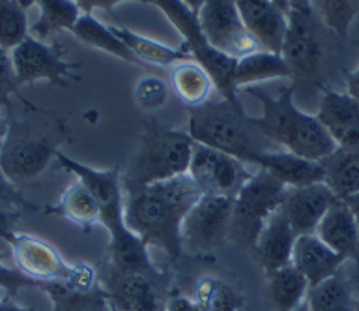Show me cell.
<instances>
[{
	"label": "cell",
	"instance_id": "cell-1",
	"mask_svg": "<svg viewBox=\"0 0 359 311\" xmlns=\"http://www.w3.org/2000/svg\"><path fill=\"white\" fill-rule=\"evenodd\" d=\"M201 190L189 175L126 192V225L148 246L161 248L170 259L184 253L182 223L198 199Z\"/></svg>",
	"mask_w": 359,
	"mask_h": 311
},
{
	"label": "cell",
	"instance_id": "cell-2",
	"mask_svg": "<svg viewBox=\"0 0 359 311\" xmlns=\"http://www.w3.org/2000/svg\"><path fill=\"white\" fill-rule=\"evenodd\" d=\"M294 85L286 86L273 98L260 86H245L247 94L257 98L262 105V117H251V122L269 143L279 145L286 152L320 161L330 156L337 145L316 114L305 113L294 103Z\"/></svg>",
	"mask_w": 359,
	"mask_h": 311
},
{
	"label": "cell",
	"instance_id": "cell-3",
	"mask_svg": "<svg viewBox=\"0 0 359 311\" xmlns=\"http://www.w3.org/2000/svg\"><path fill=\"white\" fill-rule=\"evenodd\" d=\"M187 133L196 145L230 154L243 164H255V159L271 150L269 147L273 145L252 126L241 103L226 98L189 107Z\"/></svg>",
	"mask_w": 359,
	"mask_h": 311
},
{
	"label": "cell",
	"instance_id": "cell-4",
	"mask_svg": "<svg viewBox=\"0 0 359 311\" xmlns=\"http://www.w3.org/2000/svg\"><path fill=\"white\" fill-rule=\"evenodd\" d=\"M195 145L187 131L170 130L156 120H148L140 145L120 175L123 193L187 175Z\"/></svg>",
	"mask_w": 359,
	"mask_h": 311
},
{
	"label": "cell",
	"instance_id": "cell-5",
	"mask_svg": "<svg viewBox=\"0 0 359 311\" xmlns=\"http://www.w3.org/2000/svg\"><path fill=\"white\" fill-rule=\"evenodd\" d=\"M330 36H333L313 10L288 12V32L283 44V58L296 86H318L324 91L330 64Z\"/></svg>",
	"mask_w": 359,
	"mask_h": 311
},
{
	"label": "cell",
	"instance_id": "cell-6",
	"mask_svg": "<svg viewBox=\"0 0 359 311\" xmlns=\"http://www.w3.org/2000/svg\"><path fill=\"white\" fill-rule=\"evenodd\" d=\"M159 10L168 18V21L178 29L185 41V49L193 55L195 62L206 70L217 86L219 94L226 100L238 102V88L234 85V72L238 58L224 55L210 44L202 32L198 18L193 10L185 6L182 0H154Z\"/></svg>",
	"mask_w": 359,
	"mask_h": 311
},
{
	"label": "cell",
	"instance_id": "cell-7",
	"mask_svg": "<svg viewBox=\"0 0 359 311\" xmlns=\"http://www.w3.org/2000/svg\"><path fill=\"white\" fill-rule=\"evenodd\" d=\"M283 193L285 184L268 171L258 169L234 197L229 238L240 246L255 248L264 225L279 209Z\"/></svg>",
	"mask_w": 359,
	"mask_h": 311
},
{
	"label": "cell",
	"instance_id": "cell-8",
	"mask_svg": "<svg viewBox=\"0 0 359 311\" xmlns=\"http://www.w3.org/2000/svg\"><path fill=\"white\" fill-rule=\"evenodd\" d=\"M58 154V139L38 133L22 122L10 120L0 147V167L15 186L38 178Z\"/></svg>",
	"mask_w": 359,
	"mask_h": 311
},
{
	"label": "cell",
	"instance_id": "cell-9",
	"mask_svg": "<svg viewBox=\"0 0 359 311\" xmlns=\"http://www.w3.org/2000/svg\"><path fill=\"white\" fill-rule=\"evenodd\" d=\"M234 199L202 195L182 223V246L193 255L212 253L229 238Z\"/></svg>",
	"mask_w": 359,
	"mask_h": 311
},
{
	"label": "cell",
	"instance_id": "cell-10",
	"mask_svg": "<svg viewBox=\"0 0 359 311\" xmlns=\"http://www.w3.org/2000/svg\"><path fill=\"white\" fill-rule=\"evenodd\" d=\"M187 175L202 195L229 199H234L252 176L243 161L204 145H195L193 148Z\"/></svg>",
	"mask_w": 359,
	"mask_h": 311
},
{
	"label": "cell",
	"instance_id": "cell-11",
	"mask_svg": "<svg viewBox=\"0 0 359 311\" xmlns=\"http://www.w3.org/2000/svg\"><path fill=\"white\" fill-rule=\"evenodd\" d=\"M196 18L210 44L224 55L243 58L260 51L258 41L241 19L236 0H206Z\"/></svg>",
	"mask_w": 359,
	"mask_h": 311
},
{
	"label": "cell",
	"instance_id": "cell-12",
	"mask_svg": "<svg viewBox=\"0 0 359 311\" xmlns=\"http://www.w3.org/2000/svg\"><path fill=\"white\" fill-rule=\"evenodd\" d=\"M11 64L17 85H28L36 81H49L50 85L66 88L69 81L77 79L73 74L79 64L66 62L58 46H47L45 41L28 36L15 49H11Z\"/></svg>",
	"mask_w": 359,
	"mask_h": 311
},
{
	"label": "cell",
	"instance_id": "cell-13",
	"mask_svg": "<svg viewBox=\"0 0 359 311\" xmlns=\"http://www.w3.org/2000/svg\"><path fill=\"white\" fill-rule=\"evenodd\" d=\"M56 161L72 175L77 176V180L83 182L84 186L94 193V197L97 199L101 206V225H105L109 234H116L128 227L126 216H123L126 193H123L122 180H120V171L92 169L88 165L75 161L60 150L56 154Z\"/></svg>",
	"mask_w": 359,
	"mask_h": 311
},
{
	"label": "cell",
	"instance_id": "cell-14",
	"mask_svg": "<svg viewBox=\"0 0 359 311\" xmlns=\"http://www.w3.org/2000/svg\"><path fill=\"white\" fill-rule=\"evenodd\" d=\"M13 265L25 276L38 283H66L75 274L77 265H67L62 255L41 238L15 232L10 240Z\"/></svg>",
	"mask_w": 359,
	"mask_h": 311
},
{
	"label": "cell",
	"instance_id": "cell-15",
	"mask_svg": "<svg viewBox=\"0 0 359 311\" xmlns=\"http://www.w3.org/2000/svg\"><path fill=\"white\" fill-rule=\"evenodd\" d=\"M335 201L337 195L324 182L309 186H292L285 187L279 210L297 237H303L316 232V227Z\"/></svg>",
	"mask_w": 359,
	"mask_h": 311
},
{
	"label": "cell",
	"instance_id": "cell-16",
	"mask_svg": "<svg viewBox=\"0 0 359 311\" xmlns=\"http://www.w3.org/2000/svg\"><path fill=\"white\" fill-rule=\"evenodd\" d=\"M103 291L109 304L120 311H165L161 294H159V277L142 276V274H123L109 266L103 274Z\"/></svg>",
	"mask_w": 359,
	"mask_h": 311
},
{
	"label": "cell",
	"instance_id": "cell-17",
	"mask_svg": "<svg viewBox=\"0 0 359 311\" xmlns=\"http://www.w3.org/2000/svg\"><path fill=\"white\" fill-rule=\"evenodd\" d=\"M316 119L322 122L337 147L359 152V102L348 92L322 91Z\"/></svg>",
	"mask_w": 359,
	"mask_h": 311
},
{
	"label": "cell",
	"instance_id": "cell-18",
	"mask_svg": "<svg viewBox=\"0 0 359 311\" xmlns=\"http://www.w3.org/2000/svg\"><path fill=\"white\" fill-rule=\"evenodd\" d=\"M236 6L260 49L280 55L288 32V12L271 0H236Z\"/></svg>",
	"mask_w": 359,
	"mask_h": 311
},
{
	"label": "cell",
	"instance_id": "cell-19",
	"mask_svg": "<svg viewBox=\"0 0 359 311\" xmlns=\"http://www.w3.org/2000/svg\"><path fill=\"white\" fill-rule=\"evenodd\" d=\"M314 234L335 253L342 255L346 260H355L359 265V225L352 210L342 199H337L331 204Z\"/></svg>",
	"mask_w": 359,
	"mask_h": 311
},
{
	"label": "cell",
	"instance_id": "cell-20",
	"mask_svg": "<svg viewBox=\"0 0 359 311\" xmlns=\"http://www.w3.org/2000/svg\"><path fill=\"white\" fill-rule=\"evenodd\" d=\"M346 259L327 248L316 234H303L297 237L294 251H292V265L307 277L309 287H316L341 270Z\"/></svg>",
	"mask_w": 359,
	"mask_h": 311
},
{
	"label": "cell",
	"instance_id": "cell-21",
	"mask_svg": "<svg viewBox=\"0 0 359 311\" xmlns=\"http://www.w3.org/2000/svg\"><path fill=\"white\" fill-rule=\"evenodd\" d=\"M252 165H257L258 169L268 171L280 184H285V187L309 186L325 180L324 167L320 161L302 158L286 150L262 152Z\"/></svg>",
	"mask_w": 359,
	"mask_h": 311
},
{
	"label": "cell",
	"instance_id": "cell-22",
	"mask_svg": "<svg viewBox=\"0 0 359 311\" xmlns=\"http://www.w3.org/2000/svg\"><path fill=\"white\" fill-rule=\"evenodd\" d=\"M296 240L297 234L294 232L290 223L286 221L283 212L277 209V212L264 225L262 232L252 248L266 274L292 265V251H294Z\"/></svg>",
	"mask_w": 359,
	"mask_h": 311
},
{
	"label": "cell",
	"instance_id": "cell-23",
	"mask_svg": "<svg viewBox=\"0 0 359 311\" xmlns=\"http://www.w3.org/2000/svg\"><path fill=\"white\" fill-rule=\"evenodd\" d=\"M111 266L123 274H142L159 277L151 265L148 244L129 227L111 237Z\"/></svg>",
	"mask_w": 359,
	"mask_h": 311
},
{
	"label": "cell",
	"instance_id": "cell-24",
	"mask_svg": "<svg viewBox=\"0 0 359 311\" xmlns=\"http://www.w3.org/2000/svg\"><path fill=\"white\" fill-rule=\"evenodd\" d=\"M324 167L325 180L337 199H344L359 192V152L337 147L330 156L320 159Z\"/></svg>",
	"mask_w": 359,
	"mask_h": 311
},
{
	"label": "cell",
	"instance_id": "cell-25",
	"mask_svg": "<svg viewBox=\"0 0 359 311\" xmlns=\"http://www.w3.org/2000/svg\"><path fill=\"white\" fill-rule=\"evenodd\" d=\"M292 79V72L283 55L269 51L251 53L243 58H238L234 72V85L240 91L241 86H251L269 79Z\"/></svg>",
	"mask_w": 359,
	"mask_h": 311
},
{
	"label": "cell",
	"instance_id": "cell-26",
	"mask_svg": "<svg viewBox=\"0 0 359 311\" xmlns=\"http://www.w3.org/2000/svg\"><path fill=\"white\" fill-rule=\"evenodd\" d=\"M309 311H358L355 283L341 270L316 287L309 289Z\"/></svg>",
	"mask_w": 359,
	"mask_h": 311
},
{
	"label": "cell",
	"instance_id": "cell-27",
	"mask_svg": "<svg viewBox=\"0 0 359 311\" xmlns=\"http://www.w3.org/2000/svg\"><path fill=\"white\" fill-rule=\"evenodd\" d=\"M309 282L294 265L268 272V293L277 311H294L305 304L309 294Z\"/></svg>",
	"mask_w": 359,
	"mask_h": 311
},
{
	"label": "cell",
	"instance_id": "cell-28",
	"mask_svg": "<svg viewBox=\"0 0 359 311\" xmlns=\"http://www.w3.org/2000/svg\"><path fill=\"white\" fill-rule=\"evenodd\" d=\"M36 4L39 8V18L30 27V36L41 41L55 32H72L83 15V10L75 0H38Z\"/></svg>",
	"mask_w": 359,
	"mask_h": 311
},
{
	"label": "cell",
	"instance_id": "cell-29",
	"mask_svg": "<svg viewBox=\"0 0 359 311\" xmlns=\"http://www.w3.org/2000/svg\"><path fill=\"white\" fill-rule=\"evenodd\" d=\"M170 79L176 96L189 107H198L206 103L210 100L212 88L215 86L206 70L189 60L174 64Z\"/></svg>",
	"mask_w": 359,
	"mask_h": 311
},
{
	"label": "cell",
	"instance_id": "cell-30",
	"mask_svg": "<svg viewBox=\"0 0 359 311\" xmlns=\"http://www.w3.org/2000/svg\"><path fill=\"white\" fill-rule=\"evenodd\" d=\"M72 34L75 36L77 40L83 41V44H86V46L101 49V51L109 53L112 57L122 58L126 62H140L139 58L129 51L128 46L114 34L112 27H105V25L101 23V21H97L92 13H83V15H81L77 25L73 27Z\"/></svg>",
	"mask_w": 359,
	"mask_h": 311
},
{
	"label": "cell",
	"instance_id": "cell-31",
	"mask_svg": "<svg viewBox=\"0 0 359 311\" xmlns=\"http://www.w3.org/2000/svg\"><path fill=\"white\" fill-rule=\"evenodd\" d=\"M49 212L64 216L66 220L81 227H92L95 223H101L100 203L94 197V193L90 192L81 180L73 182L72 186L62 193L58 204Z\"/></svg>",
	"mask_w": 359,
	"mask_h": 311
},
{
	"label": "cell",
	"instance_id": "cell-32",
	"mask_svg": "<svg viewBox=\"0 0 359 311\" xmlns=\"http://www.w3.org/2000/svg\"><path fill=\"white\" fill-rule=\"evenodd\" d=\"M39 289L49 294L53 311H109V298L103 287L77 291L64 283H41Z\"/></svg>",
	"mask_w": 359,
	"mask_h": 311
},
{
	"label": "cell",
	"instance_id": "cell-33",
	"mask_svg": "<svg viewBox=\"0 0 359 311\" xmlns=\"http://www.w3.org/2000/svg\"><path fill=\"white\" fill-rule=\"evenodd\" d=\"M114 34L128 46V49L139 58L140 62L157 64V66H174V64L184 62L187 57V49H172V47L163 46L159 41L137 34L129 29H118L112 27Z\"/></svg>",
	"mask_w": 359,
	"mask_h": 311
},
{
	"label": "cell",
	"instance_id": "cell-34",
	"mask_svg": "<svg viewBox=\"0 0 359 311\" xmlns=\"http://www.w3.org/2000/svg\"><path fill=\"white\" fill-rule=\"evenodd\" d=\"M193 298L204 307V311H240L243 305L240 294L217 277L198 279Z\"/></svg>",
	"mask_w": 359,
	"mask_h": 311
},
{
	"label": "cell",
	"instance_id": "cell-35",
	"mask_svg": "<svg viewBox=\"0 0 359 311\" xmlns=\"http://www.w3.org/2000/svg\"><path fill=\"white\" fill-rule=\"evenodd\" d=\"M311 8L339 38H346L359 15V0H311Z\"/></svg>",
	"mask_w": 359,
	"mask_h": 311
},
{
	"label": "cell",
	"instance_id": "cell-36",
	"mask_svg": "<svg viewBox=\"0 0 359 311\" xmlns=\"http://www.w3.org/2000/svg\"><path fill=\"white\" fill-rule=\"evenodd\" d=\"M30 36L27 10L19 0H0V47L15 49Z\"/></svg>",
	"mask_w": 359,
	"mask_h": 311
},
{
	"label": "cell",
	"instance_id": "cell-37",
	"mask_svg": "<svg viewBox=\"0 0 359 311\" xmlns=\"http://www.w3.org/2000/svg\"><path fill=\"white\" fill-rule=\"evenodd\" d=\"M135 100L139 103V107L146 111H156L163 107L168 100L167 83L156 75H146L135 86Z\"/></svg>",
	"mask_w": 359,
	"mask_h": 311
},
{
	"label": "cell",
	"instance_id": "cell-38",
	"mask_svg": "<svg viewBox=\"0 0 359 311\" xmlns=\"http://www.w3.org/2000/svg\"><path fill=\"white\" fill-rule=\"evenodd\" d=\"M17 88H19V85H17L10 51H6L4 47H0V107L10 109V98L13 96V94L21 98V100H25V98L19 94ZM25 102H27V100H25Z\"/></svg>",
	"mask_w": 359,
	"mask_h": 311
},
{
	"label": "cell",
	"instance_id": "cell-39",
	"mask_svg": "<svg viewBox=\"0 0 359 311\" xmlns=\"http://www.w3.org/2000/svg\"><path fill=\"white\" fill-rule=\"evenodd\" d=\"M25 287H38V283L17 270L15 266L4 265L0 255V289L6 291V298H13Z\"/></svg>",
	"mask_w": 359,
	"mask_h": 311
},
{
	"label": "cell",
	"instance_id": "cell-40",
	"mask_svg": "<svg viewBox=\"0 0 359 311\" xmlns=\"http://www.w3.org/2000/svg\"><path fill=\"white\" fill-rule=\"evenodd\" d=\"M21 209L36 210L32 203H28L27 199L22 197L17 186L10 178L4 175V171L0 167V210H11V212H19Z\"/></svg>",
	"mask_w": 359,
	"mask_h": 311
},
{
	"label": "cell",
	"instance_id": "cell-41",
	"mask_svg": "<svg viewBox=\"0 0 359 311\" xmlns=\"http://www.w3.org/2000/svg\"><path fill=\"white\" fill-rule=\"evenodd\" d=\"M19 212L0 210V248H10V240L15 234V223Z\"/></svg>",
	"mask_w": 359,
	"mask_h": 311
},
{
	"label": "cell",
	"instance_id": "cell-42",
	"mask_svg": "<svg viewBox=\"0 0 359 311\" xmlns=\"http://www.w3.org/2000/svg\"><path fill=\"white\" fill-rule=\"evenodd\" d=\"M83 13H92L95 8L101 10H111L120 2H144V4H154V0H75Z\"/></svg>",
	"mask_w": 359,
	"mask_h": 311
},
{
	"label": "cell",
	"instance_id": "cell-43",
	"mask_svg": "<svg viewBox=\"0 0 359 311\" xmlns=\"http://www.w3.org/2000/svg\"><path fill=\"white\" fill-rule=\"evenodd\" d=\"M165 311H204V307L193 296H174L165 304Z\"/></svg>",
	"mask_w": 359,
	"mask_h": 311
},
{
	"label": "cell",
	"instance_id": "cell-44",
	"mask_svg": "<svg viewBox=\"0 0 359 311\" xmlns=\"http://www.w3.org/2000/svg\"><path fill=\"white\" fill-rule=\"evenodd\" d=\"M344 77H346L348 94L359 102V68L355 72H344Z\"/></svg>",
	"mask_w": 359,
	"mask_h": 311
},
{
	"label": "cell",
	"instance_id": "cell-45",
	"mask_svg": "<svg viewBox=\"0 0 359 311\" xmlns=\"http://www.w3.org/2000/svg\"><path fill=\"white\" fill-rule=\"evenodd\" d=\"M0 311H36L34 307H25V305L15 304L11 298L0 300Z\"/></svg>",
	"mask_w": 359,
	"mask_h": 311
},
{
	"label": "cell",
	"instance_id": "cell-46",
	"mask_svg": "<svg viewBox=\"0 0 359 311\" xmlns=\"http://www.w3.org/2000/svg\"><path fill=\"white\" fill-rule=\"evenodd\" d=\"M344 203L348 204V209L352 210L353 218H355V221H358V225H359V192L344 199Z\"/></svg>",
	"mask_w": 359,
	"mask_h": 311
},
{
	"label": "cell",
	"instance_id": "cell-47",
	"mask_svg": "<svg viewBox=\"0 0 359 311\" xmlns=\"http://www.w3.org/2000/svg\"><path fill=\"white\" fill-rule=\"evenodd\" d=\"M288 2V8L296 10V12H302V10H313L311 8V0H286Z\"/></svg>",
	"mask_w": 359,
	"mask_h": 311
},
{
	"label": "cell",
	"instance_id": "cell-48",
	"mask_svg": "<svg viewBox=\"0 0 359 311\" xmlns=\"http://www.w3.org/2000/svg\"><path fill=\"white\" fill-rule=\"evenodd\" d=\"M182 2H184L185 6L189 8V10H193L195 13H198V12H201L202 4H204L206 0H182Z\"/></svg>",
	"mask_w": 359,
	"mask_h": 311
},
{
	"label": "cell",
	"instance_id": "cell-49",
	"mask_svg": "<svg viewBox=\"0 0 359 311\" xmlns=\"http://www.w3.org/2000/svg\"><path fill=\"white\" fill-rule=\"evenodd\" d=\"M6 133H8V120L4 119V114L0 111V147H2V143H4Z\"/></svg>",
	"mask_w": 359,
	"mask_h": 311
},
{
	"label": "cell",
	"instance_id": "cell-50",
	"mask_svg": "<svg viewBox=\"0 0 359 311\" xmlns=\"http://www.w3.org/2000/svg\"><path fill=\"white\" fill-rule=\"evenodd\" d=\"M271 2H275L277 6L283 8L285 12H290V8H288V2H286V0H271Z\"/></svg>",
	"mask_w": 359,
	"mask_h": 311
},
{
	"label": "cell",
	"instance_id": "cell-51",
	"mask_svg": "<svg viewBox=\"0 0 359 311\" xmlns=\"http://www.w3.org/2000/svg\"><path fill=\"white\" fill-rule=\"evenodd\" d=\"M19 2H21V6L25 8V10H28V8L34 6V4H36L38 0H19Z\"/></svg>",
	"mask_w": 359,
	"mask_h": 311
},
{
	"label": "cell",
	"instance_id": "cell-52",
	"mask_svg": "<svg viewBox=\"0 0 359 311\" xmlns=\"http://www.w3.org/2000/svg\"><path fill=\"white\" fill-rule=\"evenodd\" d=\"M294 311H309L307 300H305V304H302V305H299V307H297V310H294Z\"/></svg>",
	"mask_w": 359,
	"mask_h": 311
},
{
	"label": "cell",
	"instance_id": "cell-53",
	"mask_svg": "<svg viewBox=\"0 0 359 311\" xmlns=\"http://www.w3.org/2000/svg\"><path fill=\"white\" fill-rule=\"evenodd\" d=\"M355 294H358V311H359V277H358V282H355Z\"/></svg>",
	"mask_w": 359,
	"mask_h": 311
},
{
	"label": "cell",
	"instance_id": "cell-54",
	"mask_svg": "<svg viewBox=\"0 0 359 311\" xmlns=\"http://www.w3.org/2000/svg\"><path fill=\"white\" fill-rule=\"evenodd\" d=\"M109 311H120V310H116V307H114V305L109 304Z\"/></svg>",
	"mask_w": 359,
	"mask_h": 311
}]
</instances>
